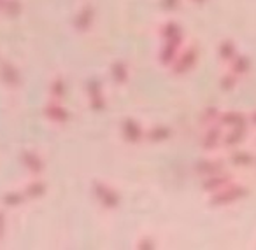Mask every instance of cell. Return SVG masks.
I'll list each match as a JSON object with an SVG mask.
<instances>
[{
	"mask_svg": "<svg viewBox=\"0 0 256 250\" xmlns=\"http://www.w3.org/2000/svg\"><path fill=\"white\" fill-rule=\"evenodd\" d=\"M251 121L256 124V112H252V114H251Z\"/></svg>",
	"mask_w": 256,
	"mask_h": 250,
	"instance_id": "6da1fadb",
	"label": "cell"
},
{
	"mask_svg": "<svg viewBox=\"0 0 256 250\" xmlns=\"http://www.w3.org/2000/svg\"><path fill=\"white\" fill-rule=\"evenodd\" d=\"M254 165H256V156H254Z\"/></svg>",
	"mask_w": 256,
	"mask_h": 250,
	"instance_id": "7a4b0ae2",
	"label": "cell"
}]
</instances>
